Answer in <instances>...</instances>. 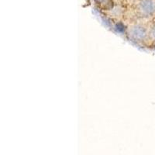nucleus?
<instances>
[{"label":"nucleus","instance_id":"obj_1","mask_svg":"<svg viewBox=\"0 0 155 155\" xmlns=\"http://www.w3.org/2000/svg\"><path fill=\"white\" fill-rule=\"evenodd\" d=\"M136 19H151L155 18V0H135L130 6Z\"/></svg>","mask_w":155,"mask_h":155},{"label":"nucleus","instance_id":"obj_2","mask_svg":"<svg viewBox=\"0 0 155 155\" xmlns=\"http://www.w3.org/2000/svg\"><path fill=\"white\" fill-rule=\"evenodd\" d=\"M127 35L130 40L138 44L147 43L149 41V27L145 23L136 21L127 27Z\"/></svg>","mask_w":155,"mask_h":155},{"label":"nucleus","instance_id":"obj_3","mask_svg":"<svg viewBox=\"0 0 155 155\" xmlns=\"http://www.w3.org/2000/svg\"><path fill=\"white\" fill-rule=\"evenodd\" d=\"M127 6L124 4L116 3L110 10L104 12L105 14L113 19V20L120 21L125 18L126 12L127 10Z\"/></svg>","mask_w":155,"mask_h":155},{"label":"nucleus","instance_id":"obj_4","mask_svg":"<svg viewBox=\"0 0 155 155\" xmlns=\"http://www.w3.org/2000/svg\"><path fill=\"white\" fill-rule=\"evenodd\" d=\"M149 41H151V42L155 41V22L149 27Z\"/></svg>","mask_w":155,"mask_h":155},{"label":"nucleus","instance_id":"obj_5","mask_svg":"<svg viewBox=\"0 0 155 155\" xmlns=\"http://www.w3.org/2000/svg\"><path fill=\"white\" fill-rule=\"evenodd\" d=\"M105 0H94V2H95V3L97 5H98V6H99V5H100V4H102V2H104Z\"/></svg>","mask_w":155,"mask_h":155},{"label":"nucleus","instance_id":"obj_6","mask_svg":"<svg viewBox=\"0 0 155 155\" xmlns=\"http://www.w3.org/2000/svg\"><path fill=\"white\" fill-rule=\"evenodd\" d=\"M116 3H120V4H124L126 2V0H113Z\"/></svg>","mask_w":155,"mask_h":155},{"label":"nucleus","instance_id":"obj_7","mask_svg":"<svg viewBox=\"0 0 155 155\" xmlns=\"http://www.w3.org/2000/svg\"><path fill=\"white\" fill-rule=\"evenodd\" d=\"M150 46H151L152 48H153V49H155V41H154V42L151 43V45H150Z\"/></svg>","mask_w":155,"mask_h":155}]
</instances>
